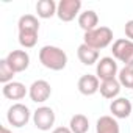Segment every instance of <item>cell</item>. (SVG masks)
<instances>
[{"mask_svg": "<svg viewBox=\"0 0 133 133\" xmlns=\"http://www.w3.org/2000/svg\"><path fill=\"white\" fill-rule=\"evenodd\" d=\"M19 30V44L25 49H33L38 42V33H39V21L33 14H24L21 16L17 22Z\"/></svg>", "mask_w": 133, "mask_h": 133, "instance_id": "1", "label": "cell"}, {"mask_svg": "<svg viewBox=\"0 0 133 133\" xmlns=\"http://www.w3.org/2000/svg\"><path fill=\"white\" fill-rule=\"evenodd\" d=\"M39 61L50 71H63L68 64V55L56 45H44L39 50Z\"/></svg>", "mask_w": 133, "mask_h": 133, "instance_id": "2", "label": "cell"}, {"mask_svg": "<svg viewBox=\"0 0 133 133\" xmlns=\"http://www.w3.org/2000/svg\"><path fill=\"white\" fill-rule=\"evenodd\" d=\"M83 42L96 50H102L113 42V30L110 27H105V25L97 27L96 30L85 33Z\"/></svg>", "mask_w": 133, "mask_h": 133, "instance_id": "3", "label": "cell"}, {"mask_svg": "<svg viewBox=\"0 0 133 133\" xmlns=\"http://www.w3.org/2000/svg\"><path fill=\"white\" fill-rule=\"evenodd\" d=\"M111 52H113V56L116 59L124 63V66H130V68H133V41H130L127 38L116 39L113 42Z\"/></svg>", "mask_w": 133, "mask_h": 133, "instance_id": "4", "label": "cell"}, {"mask_svg": "<svg viewBox=\"0 0 133 133\" xmlns=\"http://www.w3.org/2000/svg\"><path fill=\"white\" fill-rule=\"evenodd\" d=\"M31 117V113H30V108L24 103H14L8 108V113H6V119L10 122V125L13 127H24L28 124Z\"/></svg>", "mask_w": 133, "mask_h": 133, "instance_id": "5", "label": "cell"}, {"mask_svg": "<svg viewBox=\"0 0 133 133\" xmlns=\"http://www.w3.org/2000/svg\"><path fill=\"white\" fill-rule=\"evenodd\" d=\"M82 10V2L80 0H61L56 8V16L63 22H71L77 16H80Z\"/></svg>", "mask_w": 133, "mask_h": 133, "instance_id": "6", "label": "cell"}, {"mask_svg": "<svg viewBox=\"0 0 133 133\" xmlns=\"http://www.w3.org/2000/svg\"><path fill=\"white\" fill-rule=\"evenodd\" d=\"M119 74L117 71V63L114 58L111 56H103L99 59L97 66H96V75L99 80L105 82V80H113L116 78V75Z\"/></svg>", "mask_w": 133, "mask_h": 133, "instance_id": "7", "label": "cell"}, {"mask_svg": "<svg viewBox=\"0 0 133 133\" xmlns=\"http://www.w3.org/2000/svg\"><path fill=\"white\" fill-rule=\"evenodd\" d=\"M55 111L50 107H39L35 113H33V124L36 125V128L47 131L53 127L55 124Z\"/></svg>", "mask_w": 133, "mask_h": 133, "instance_id": "8", "label": "cell"}, {"mask_svg": "<svg viewBox=\"0 0 133 133\" xmlns=\"http://www.w3.org/2000/svg\"><path fill=\"white\" fill-rule=\"evenodd\" d=\"M50 94H52V86L45 80L33 82L28 89V96H30L31 102H35V103H44L45 100H49Z\"/></svg>", "mask_w": 133, "mask_h": 133, "instance_id": "9", "label": "cell"}, {"mask_svg": "<svg viewBox=\"0 0 133 133\" xmlns=\"http://www.w3.org/2000/svg\"><path fill=\"white\" fill-rule=\"evenodd\" d=\"M6 61L11 68L14 69V72H24L28 69L30 66V55L25 50H11L6 55Z\"/></svg>", "mask_w": 133, "mask_h": 133, "instance_id": "10", "label": "cell"}, {"mask_svg": "<svg viewBox=\"0 0 133 133\" xmlns=\"http://www.w3.org/2000/svg\"><path fill=\"white\" fill-rule=\"evenodd\" d=\"M110 111L113 114V117L116 119H127L131 113H133V105L130 103L128 99L125 97H117L111 102L110 105Z\"/></svg>", "mask_w": 133, "mask_h": 133, "instance_id": "11", "label": "cell"}, {"mask_svg": "<svg viewBox=\"0 0 133 133\" xmlns=\"http://www.w3.org/2000/svg\"><path fill=\"white\" fill-rule=\"evenodd\" d=\"M77 86H78V91H80L83 96H94V94L100 89V82H99L97 75L85 74V75L80 77Z\"/></svg>", "mask_w": 133, "mask_h": 133, "instance_id": "12", "label": "cell"}, {"mask_svg": "<svg viewBox=\"0 0 133 133\" xmlns=\"http://www.w3.org/2000/svg\"><path fill=\"white\" fill-rule=\"evenodd\" d=\"M2 92L8 100H21L28 94L25 85L21 83V82H10V83L3 85Z\"/></svg>", "mask_w": 133, "mask_h": 133, "instance_id": "13", "label": "cell"}, {"mask_svg": "<svg viewBox=\"0 0 133 133\" xmlns=\"http://www.w3.org/2000/svg\"><path fill=\"white\" fill-rule=\"evenodd\" d=\"M78 25L82 30H85V33L92 31L99 27V16L94 10H86L83 13H80L78 16Z\"/></svg>", "mask_w": 133, "mask_h": 133, "instance_id": "14", "label": "cell"}, {"mask_svg": "<svg viewBox=\"0 0 133 133\" xmlns=\"http://www.w3.org/2000/svg\"><path fill=\"white\" fill-rule=\"evenodd\" d=\"M77 56H78V59H80L85 66H92V64L99 63V50H96V49L86 45L85 42L78 45V49H77Z\"/></svg>", "mask_w": 133, "mask_h": 133, "instance_id": "15", "label": "cell"}, {"mask_svg": "<svg viewBox=\"0 0 133 133\" xmlns=\"http://www.w3.org/2000/svg\"><path fill=\"white\" fill-rule=\"evenodd\" d=\"M96 133H121V128L113 116H100L96 124Z\"/></svg>", "mask_w": 133, "mask_h": 133, "instance_id": "16", "label": "cell"}, {"mask_svg": "<svg viewBox=\"0 0 133 133\" xmlns=\"http://www.w3.org/2000/svg\"><path fill=\"white\" fill-rule=\"evenodd\" d=\"M100 94H102V97H105V99H116L117 96H119V92H121V83H119V80H116V78H113V80H105V82H102L100 83Z\"/></svg>", "mask_w": 133, "mask_h": 133, "instance_id": "17", "label": "cell"}, {"mask_svg": "<svg viewBox=\"0 0 133 133\" xmlns=\"http://www.w3.org/2000/svg\"><path fill=\"white\" fill-rule=\"evenodd\" d=\"M56 8H58V5L53 2V0H39V2L36 3L38 17H41V19H50L52 16L56 14Z\"/></svg>", "mask_w": 133, "mask_h": 133, "instance_id": "18", "label": "cell"}, {"mask_svg": "<svg viewBox=\"0 0 133 133\" xmlns=\"http://www.w3.org/2000/svg\"><path fill=\"white\" fill-rule=\"evenodd\" d=\"M69 128L72 133H86L89 130V121L85 114H74L69 122Z\"/></svg>", "mask_w": 133, "mask_h": 133, "instance_id": "19", "label": "cell"}, {"mask_svg": "<svg viewBox=\"0 0 133 133\" xmlns=\"http://www.w3.org/2000/svg\"><path fill=\"white\" fill-rule=\"evenodd\" d=\"M117 80H119L121 86L133 89V68L124 66V68L119 71V74H117Z\"/></svg>", "mask_w": 133, "mask_h": 133, "instance_id": "20", "label": "cell"}, {"mask_svg": "<svg viewBox=\"0 0 133 133\" xmlns=\"http://www.w3.org/2000/svg\"><path fill=\"white\" fill-rule=\"evenodd\" d=\"M14 75H16V72H14V69L11 68V66L8 64L6 58L0 59V82H2L3 85H6V83L13 82Z\"/></svg>", "mask_w": 133, "mask_h": 133, "instance_id": "21", "label": "cell"}, {"mask_svg": "<svg viewBox=\"0 0 133 133\" xmlns=\"http://www.w3.org/2000/svg\"><path fill=\"white\" fill-rule=\"evenodd\" d=\"M124 30H125V36H127V39L133 41V19H131V21H128V22H125Z\"/></svg>", "mask_w": 133, "mask_h": 133, "instance_id": "22", "label": "cell"}, {"mask_svg": "<svg viewBox=\"0 0 133 133\" xmlns=\"http://www.w3.org/2000/svg\"><path fill=\"white\" fill-rule=\"evenodd\" d=\"M52 133H72V130L69 127H56V128H53Z\"/></svg>", "mask_w": 133, "mask_h": 133, "instance_id": "23", "label": "cell"}, {"mask_svg": "<svg viewBox=\"0 0 133 133\" xmlns=\"http://www.w3.org/2000/svg\"><path fill=\"white\" fill-rule=\"evenodd\" d=\"M0 133H13L10 128H6V127H2V130H0Z\"/></svg>", "mask_w": 133, "mask_h": 133, "instance_id": "24", "label": "cell"}]
</instances>
